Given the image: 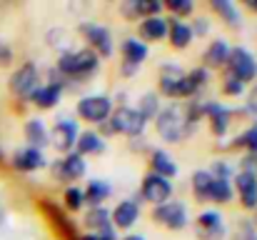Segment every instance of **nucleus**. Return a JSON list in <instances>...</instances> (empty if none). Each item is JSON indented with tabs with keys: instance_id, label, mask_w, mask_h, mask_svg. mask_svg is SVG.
Masks as SVG:
<instances>
[{
	"instance_id": "f257e3e1",
	"label": "nucleus",
	"mask_w": 257,
	"mask_h": 240,
	"mask_svg": "<svg viewBox=\"0 0 257 240\" xmlns=\"http://www.w3.org/2000/svg\"><path fill=\"white\" fill-rule=\"evenodd\" d=\"M53 65H55V68L60 70V75L65 78L68 93L85 88L87 83L95 80L100 75V70H102V60H100L92 50H87L85 45H83V48H70V50L60 53Z\"/></svg>"
},
{
	"instance_id": "f03ea898",
	"label": "nucleus",
	"mask_w": 257,
	"mask_h": 240,
	"mask_svg": "<svg viewBox=\"0 0 257 240\" xmlns=\"http://www.w3.org/2000/svg\"><path fill=\"white\" fill-rule=\"evenodd\" d=\"M153 128L165 145H182L197 133V128L185 120L180 103H163V110L153 120Z\"/></svg>"
},
{
	"instance_id": "7ed1b4c3",
	"label": "nucleus",
	"mask_w": 257,
	"mask_h": 240,
	"mask_svg": "<svg viewBox=\"0 0 257 240\" xmlns=\"http://www.w3.org/2000/svg\"><path fill=\"white\" fill-rule=\"evenodd\" d=\"M148 128H150V123L133 108V105H122V108H112V113H110V118L105 120V123H100L95 130L105 138V140H112V138H117V135H122V138H143L145 133H148Z\"/></svg>"
},
{
	"instance_id": "20e7f679",
	"label": "nucleus",
	"mask_w": 257,
	"mask_h": 240,
	"mask_svg": "<svg viewBox=\"0 0 257 240\" xmlns=\"http://www.w3.org/2000/svg\"><path fill=\"white\" fill-rule=\"evenodd\" d=\"M35 208L40 213V218L45 220L48 230L53 233L55 240H80V228L78 223L73 220V215H68L60 203H55L53 198H38L35 200Z\"/></svg>"
},
{
	"instance_id": "39448f33",
	"label": "nucleus",
	"mask_w": 257,
	"mask_h": 240,
	"mask_svg": "<svg viewBox=\"0 0 257 240\" xmlns=\"http://www.w3.org/2000/svg\"><path fill=\"white\" fill-rule=\"evenodd\" d=\"M112 98L107 93H85L75 100V120L85 123L87 128H97L112 113Z\"/></svg>"
},
{
	"instance_id": "423d86ee",
	"label": "nucleus",
	"mask_w": 257,
	"mask_h": 240,
	"mask_svg": "<svg viewBox=\"0 0 257 240\" xmlns=\"http://www.w3.org/2000/svg\"><path fill=\"white\" fill-rule=\"evenodd\" d=\"M150 220L158 228L168 230V233H182V230L190 228L192 215H190V205L185 200L172 198V200L158 205V208H150Z\"/></svg>"
},
{
	"instance_id": "0eeeda50",
	"label": "nucleus",
	"mask_w": 257,
	"mask_h": 240,
	"mask_svg": "<svg viewBox=\"0 0 257 240\" xmlns=\"http://www.w3.org/2000/svg\"><path fill=\"white\" fill-rule=\"evenodd\" d=\"M48 173L50 180L58 185H78L80 180L87 178V160L83 155H78L75 150L68 155H55L53 160H48Z\"/></svg>"
},
{
	"instance_id": "6e6552de",
	"label": "nucleus",
	"mask_w": 257,
	"mask_h": 240,
	"mask_svg": "<svg viewBox=\"0 0 257 240\" xmlns=\"http://www.w3.org/2000/svg\"><path fill=\"white\" fill-rule=\"evenodd\" d=\"M78 35L83 38L87 50H92L100 60H110L117 50L115 40H112V30L97 20H83L78 23Z\"/></svg>"
},
{
	"instance_id": "1a4fd4ad",
	"label": "nucleus",
	"mask_w": 257,
	"mask_h": 240,
	"mask_svg": "<svg viewBox=\"0 0 257 240\" xmlns=\"http://www.w3.org/2000/svg\"><path fill=\"white\" fill-rule=\"evenodd\" d=\"M185 68L177 60H165L158 68V95L170 103H182L187 100V88H185Z\"/></svg>"
},
{
	"instance_id": "9d476101",
	"label": "nucleus",
	"mask_w": 257,
	"mask_h": 240,
	"mask_svg": "<svg viewBox=\"0 0 257 240\" xmlns=\"http://www.w3.org/2000/svg\"><path fill=\"white\" fill-rule=\"evenodd\" d=\"M192 233L197 240H227L230 235V225L227 218L222 215L220 208H202L195 218H192Z\"/></svg>"
},
{
	"instance_id": "9b49d317",
	"label": "nucleus",
	"mask_w": 257,
	"mask_h": 240,
	"mask_svg": "<svg viewBox=\"0 0 257 240\" xmlns=\"http://www.w3.org/2000/svg\"><path fill=\"white\" fill-rule=\"evenodd\" d=\"M43 83V70L35 60H23L8 78V90L15 100L28 103V98L33 95V90Z\"/></svg>"
},
{
	"instance_id": "f8f14e48",
	"label": "nucleus",
	"mask_w": 257,
	"mask_h": 240,
	"mask_svg": "<svg viewBox=\"0 0 257 240\" xmlns=\"http://www.w3.org/2000/svg\"><path fill=\"white\" fill-rule=\"evenodd\" d=\"M205 123L215 143L230 138V130L235 123V105H227L215 98H205Z\"/></svg>"
},
{
	"instance_id": "ddd939ff",
	"label": "nucleus",
	"mask_w": 257,
	"mask_h": 240,
	"mask_svg": "<svg viewBox=\"0 0 257 240\" xmlns=\"http://www.w3.org/2000/svg\"><path fill=\"white\" fill-rule=\"evenodd\" d=\"M80 123L73 118V115H60L53 120V125H48V133H50V148L58 153V155H68L75 150V143H78V135H80Z\"/></svg>"
},
{
	"instance_id": "4468645a",
	"label": "nucleus",
	"mask_w": 257,
	"mask_h": 240,
	"mask_svg": "<svg viewBox=\"0 0 257 240\" xmlns=\"http://www.w3.org/2000/svg\"><path fill=\"white\" fill-rule=\"evenodd\" d=\"M222 73L237 78L242 85H247V88L255 85L257 83V55L250 48H245V45H232V48H230L227 65H225Z\"/></svg>"
},
{
	"instance_id": "2eb2a0df",
	"label": "nucleus",
	"mask_w": 257,
	"mask_h": 240,
	"mask_svg": "<svg viewBox=\"0 0 257 240\" xmlns=\"http://www.w3.org/2000/svg\"><path fill=\"white\" fill-rule=\"evenodd\" d=\"M138 198H140V203L158 208V205L175 198V183L168 178L155 175V173H145L143 180H140V188H138Z\"/></svg>"
},
{
	"instance_id": "dca6fc26",
	"label": "nucleus",
	"mask_w": 257,
	"mask_h": 240,
	"mask_svg": "<svg viewBox=\"0 0 257 240\" xmlns=\"http://www.w3.org/2000/svg\"><path fill=\"white\" fill-rule=\"evenodd\" d=\"M140 218H143V203L138 195H127V198L117 200L110 210V223L120 235L133 233V228L140 223Z\"/></svg>"
},
{
	"instance_id": "f3484780",
	"label": "nucleus",
	"mask_w": 257,
	"mask_h": 240,
	"mask_svg": "<svg viewBox=\"0 0 257 240\" xmlns=\"http://www.w3.org/2000/svg\"><path fill=\"white\" fill-rule=\"evenodd\" d=\"M8 168L20 173V175H33L48 168V155L43 150H35L30 145H23L18 150H13V155L8 158Z\"/></svg>"
},
{
	"instance_id": "a211bd4d",
	"label": "nucleus",
	"mask_w": 257,
	"mask_h": 240,
	"mask_svg": "<svg viewBox=\"0 0 257 240\" xmlns=\"http://www.w3.org/2000/svg\"><path fill=\"white\" fill-rule=\"evenodd\" d=\"M230 48H232V43L227 38H212V40H207L205 50L200 53V65L205 70H210V73H217V70L222 73L225 65H227V58H230Z\"/></svg>"
},
{
	"instance_id": "6ab92c4d",
	"label": "nucleus",
	"mask_w": 257,
	"mask_h": 240,
	"mask_svg": "<svg viewBox=\"0 0 257 240\" xmlns=\"http://www.w3.org/2000/svg\"><path fill=\"white\" fill-rule=\"evenodd\" d=\"M215 150L217 153H247V150H257V118L252 123H247L237 135L232 138H225V140H217L215 143Z\"/></svg>"
},
{
	"instance_id": "aec40b11",
	"label": "nucleus",
	"mask_w": 257,
	"mask_h": 240,
	"mask_svg": "<svg viewBox=\"0 0 257 240\" xmlns=\"http://www.w3.org/2000/svg\"><path fill=\"white\" fill-rule=\"evenodd\" d=\"M232 190H235V200L245 213H255L257 210V175L250 173H235L232 175Z\"/></svg>"
},
{
	"instance_id": "412c9836",
	"label": "nucleus",
	"mask_w": 257,
	"mask_h": 240,
	"mask_svg": "<svg viewBox=\"0 0 257 240\" xmlns=\"http://www.w3.org/2000/svg\"><path fill=\"white\" fill-rule=\"evenodd\" d=\"M145 160H148V173H155V175L168 178V180L175 183V178L180 173V165H177V160H175V155H172L170 150H165V148H150Z\"/></svg>"
},
{
	"instance_id": "4be33fe9",
	"label": "nucleus",
	"mask_w": 257,
	"mask_h": 240,
	"mask_svg": "<svg viewBox=\"0 0 257 240\" xmlns=\"http://www.w3.org/2000/svg\"><path fill=\"white\" fill-rule=\"evenodd\" d=\"M138 40H143L148 48L165 43L168 40V15H153V18H143L138 23Z\"/></svg>"
},
{
	"instance_id": "5701e85b",
	"label": "nucleus",
	"mask_w": 257,
	"mask_h": 240,
	"mask_svg": "<svg viewBox=\"0 0 257 240\" xmlns=\"http://www.w3.org/2000/svg\"><path fill=\"white\" fill-rule=\"evenodd\" d=\"M63 98H65V90H63L60 85L40 83V85L33 90V95L28 98V105L35 108V110H40V113H48V110H55V108L63 103Z\"/></svg>"
},
{
	"instance_id": "b1692460",
	"label": "nucleus",
	"mask_w": 257,
	"mask_h": 240,
	"mask_svg": "<svg viewBox=\"0 0 257 240\" xmlns=\"http://www.w3.org/2000/svg\"><path fill=\"white\" fill-rule=\"evenodd\" d=\"M207 8L217 20H222L225 28H230V30H242L245 28V15H242V8L237 3H232V0H210Z\"/></svg>"
},
{
	"instance_id": "393cba45",
	"label": "nucleus",
	"mask_w": 257,
	"mask_h": 240,
	"mask_svg": "<svg viewBox=\"0 0 257 240\" xmlns=\"http://www.w3.org/2000/svg\"><path fill=\"white\" fill-rule=\"evenodd\" d=\"M23 140H25V145H30V148L45 153V148H50L48 123H45L40 115H28L25 123H23Z\"/></svg>"
},
{
	"instance_id": "a878e982",
	"label": "nucleus",
	"mask_w": 257,
	"mask_h": 240,
	"mask_svg": "<svg viewBox=\"0 0 257 240\" xmlns=\"http://www.w3.org/2000/svg\"><path fill=\"white\" fill-rule=\"evenodd\" d=\"M105 150H107V140H105L95 128H83V130H80L78 143H75V153H78V155H83L85 160H90V158H100Z\"/></svg>"
},
{
	"instance_id": "bb28decb",
	"label": "nucleus",
	"mask_w": 257,
	"mask_h": 240,
	"mask_svg": "<svg viewBox=\"0 0 257 240\" xmlns=\"http://www.w3.org/2000/svg\"><path fill=\"white\" fill-rule=\"evenodd\" d=\"M115 188L112 183H107L105 178H90L83 185V195H85V208H100L112 198Z\"/></svg>"
},
{
	"instance_id": "cd10ccee",
	"label": "nucleus",
	"mask_w": 257,
	"mask_h": 240,
	"mask_svg": "<svg viewBox=\"0 0 257 240\" xmlns=\"http://www.w3.org/2000/svg\"><path fill=\"white\" fill-rule=\"evenodd\" d=\"M120 60H125V63H133V65H138V68H143L145 65V60L150 58V48L143 43V40H138L135 35H127V38H122V43H120Z\"/></svg>"
},
{
	"instance_id": "c85d7f7f",
	"label": "nucleus",
	"mask_w": 257,
	"mask_h": 240,
	"mask_svg": "<svg viewBox=\"0 0 257 240\" xmlns=\"http://www.w3.org/2000/svg\"><path fill=\"white\" fill-rule=\"evenodd\" d=\"M165 43L170 45L172 50H177V53L187 50V48L195 43V38H192V33H190V25H187L185 20L168 18V40H165Z\"/></svg>"
},
{
	"instance_id": "c756f323",
	"label": "nucleus",
	"mask_w": 257,
	"mask_h": 240,
	"mask_svg": "<svg viewBox=\"0 0 257 240\" xmlns=\"http://www.w3.org/2000/svg\"><path fill=\"white\" fill-rule=\"evenodd\" d=\"M210 185H212V175L205 168L192 170V175H190V193H192V200L197 205H202V208L210 205Z\"/></svg>"
},
{
	"instance_id": "7c9ffc66",
	"label": "nucleus",
	"mask_w": 257,
	"mask_h": 240,
	"mask_svg": "<svg viewBox=\"0 0 257 240\" xmlns=\"http://www.w3.org/2000/svg\"><path fill=\"white\" fill-rule=\"evenodd\" d=\"M212 83V73L205 70L202 65H195L185 73V88H187V100L190 98H205V90Z\"/></svg>"
},
{
	"instance_id": "2f4dec72",
	"label": "nucleus",
	"mask_w": 257,
	"mask_h": 240,
	"mask_svg": "<svg viewBox=\"0 0 257 240\" xmlns=\"http://www.w3.org/2000/svg\"><path fill=\"white\" fill-rule=\"evenodd\" d=\"M80 225L85 228L83 233H102L105 228H110V208L107 205H100V208H85L80 213Z\"/></svg>"
},
{
	"instance_id": "473e14b6",
	"label": "nucleus",
	"mask_w": 257,
	"mask_h": 240,
	"mask_svg": "<svg viewBox=\"0 0 257 240\" xmlns=\"http://www.w3.org/2000/svg\"><path fill=\"white\" fill-rule=\"evenodd\" d=\"M133 108H135V110H138V113L153 125V120H155L158 113L163 110V98H160L155 90H145V93L138 98V103H135Z\"/></svg>"
},
{
	"instance_id": "72a5a7b5",
	"label": "nucleus",
	"mask_w": 257,
	"mask_h": 240,
	"mask_svg": "<svg viewBox=\"0 0 257 240\" xmlns=\"http://www.w3.org/2000/svg\"><path fill=\"white\" fill-rule=\"evenodd\" d=\"M60 208L68 215H80L85 210V195H83V185H65L63 188V198H60Z\"/></svg>"
},
{
	"instance_id": "f704fd0d",
	"label": "nucleus",
	"mask_w": 257,
	"mask_h": 240,
	"mask_svg": "<svg viewBox=\"0 0 257 240\" xmlns=\"http://www.w3.org/2000/svg\"><path fill=\"white\" fill-rule=\"evenodd\" d=\"M235 200V190H232V183L230 180H217L212 178V185H210V208H225Z\"/></svg>"
},
{
	"instance_id": "c9c22d12",
	"label": "nucleus",
	"mask_w": 257,
	"mask_h": 240,
	"mask_svg": "<svg viewBox=\"0 0 257 240\" xmlns=\"http://www.w3.org/2000/svg\"><path fill=\"white\" fill-rule=\"evenodd\" d=\"M195 10H197L195 0H168V3H163V13H165L168 18L185 20V23H187V18L195 15Z\"/></svg>"
},
{
	"instance_id": "e433bc0d",
	"label": "nucleus",
	"mask_w": 257,
	"mask_h": 240,
	"mask_svg": "<svg viewBox=\"0 0 257 240\" xmlns=\"http://www.w3.org/2000/svg\"><path fill=\"white\" fill-rule=\"evenodd\" d=\"M182 115L190 125L200 128V123H205V98H190V100H182Z\"/></svg>"
},
{
	"instance_id": "4c0bfd02",
	"label": "nucleus",
	"mask_w": 257,
	"mask_h": 240,
	"mask_svg": "<svg viewBox=\"0 0 257 240\" xmlns=\"http://www.w3.org/2000/svg\"><path fill=\"white\" fill-rule=\"evenodd\" d=\"M212 178H217V180H230L232 183V175L237 173L235 170V163L227 158V155H217V158H212V163L205 168Z\"/></svg>"
},
{
	"instance_id": "58836bf2",
	"label": "nucleus",
	"mask_w": 257,
	"mask_h": 240,
	"mask_svg": "<svg viewBox=\"0 0 257 240\" xmlns=\"http://www.w3.org/2000/svg\"><path fill=\"white\" fill-rule=\"evenodd\" d=\"M237 118H242V120H247V123H252L257 118V83L247 88L245 103L235 108V120H237Z\"/></svg>"
},
{
	"instance_id": "ea45409f",
	"label": "nucleus",
	"mask_w": 257,
	"mask_h": 240,
	"mask_svg": "<svg viewBox=\"0 0 257 240\" xmlns=\"http://www.w3.org/2000/svg\"><path fill=\"white\" fill-rule=\"evenodd\" d=\"M45 45L55 48V53L60 55V53H65V50L73 48V40H70V33L65 28H50L45 33Z\"/></svg>"
},
{
	"instance_id": "a19ab883",
	"label": "nucleus",
	"mask_w": 257,
	"mask_h": 240,
	"mask_svg": "<svg viewBox=\"0 0 257 240\" xmlns=\"http://www.w3.org/2000/svg\"><path fill=\"white\" fill-rule=\"evenodd\" d=\"M227 240H257V228L255 223H252V218H237L235 220V225H232V230H230V235Z\"/></svg>"
},
{
	"instance_id": "79ce46f5",
	"label": "nucleus",
	"mask_w": 257,
	"mask_h": 240,
	"mask_svg": "<svg viewBox=\"0 0 257 240\" xmlns=\"http://www.w3.org/2000/svg\"><path fill=\"white\" fill-rule=\"evenodd\" d=\"M187 25H190V33H192V38H195V40H205V38H210V35H212V18H210V15L195 13V15H192V20H190Z\"/></svg>"
},
{
	"instance_id": "37998d69",
	"label": "nucleus",
	"mask_w": 257,
	"mask_h": 240,
	"mask_svg": "<svg viewBox=\"0 0 257 240\" xmlns=\"http://www.w3.org/2000/svg\"><path fill=\"white\" fill-rule=\"evenodd\" d=\"M220 93H222L225 98H230V100H237V98H245L247 85H242L237 78H232V75L222 73V80H220Z\"/></svg>"
},
{
	"instance_id": "c03bdc74",
	"label": "nucleus",
	"mask_w": 257,
	"mask_h": 240,
	"mask_svg": "<svg viewBox=\"0 0 257 240\" xmlns=\"http://www.w3.org/2000/svg\"><path fill=\"white\" fill-rule=\"evenodd\" d=\"M117 15L125 23H140V10H138V0H120L117 3Z\"/></svg>"
},
{
	"instance_id": "a18cd8bd",
	"label": "nucleus",
	"mask_w": 257,
	"mask_h": 240,
	"mask_svg": "<svg viewBox=\"0 0 257 240\" xmlns=\"http://www.w3.org/2000/svg\"><path fill=\"white\" fill-rule=\"evenodd\" d=\"M235 170H240V173H250V175H257V150L240 153V158L235 160Z\"/></svg>"
},
{
	"instance_id": "49530a36",
	"label": "nucleus",
	"mask_w": 257,
	"mask_h": 240,
	"mask_svg": "<svg viewBox=\"0 0 257 240\" xmlns=\"http://www.w3.org/2000/svg\"><path fill=\"white\" fill-rule=\"evenodd\" d=\"M138 10H140V20L153 18V15H165L160 0H138Z\"/></svg>"
},
{
	"instance_id": "de8ad7c7",
	"label": "nucleus",
	"mask_w": 257,
	"mask_h": 240,
	"mask_svg": "<svg viewBox=\"0 0 257 240\" xmlns=\"http://www.w3.org/2000/svg\"><path fill=\"white\" fill-rule=\"evenodd\" d=\"M15 63V48L0 38V68H10Z\"/></svg>"
},
{
	"instance_id": "09e8293b",
	"label": "nucleus",
	"mask_w": 257,
	"mask_h": 240,
	"mask_svg": "<svg viewBox=\"0 0 257 240\" xmlns=\"http://www.w3.org/2000/svg\"><path fill=\"white\" fill-rule=\"evenodd\" d=\"M153 145L148 143V138L143 135V138H130L127 140V150L130 153H135V155H148V150H150Z\"/></svg>"
},
{
	"instance_id": "8fccbe9b",
	"label": "nucleus",
	"mask_w": 257,
	"mask_h": 240,
	"mask_svg": "<svg viewBox=\"0 0 257 240\" xmlns=\"http://www.w3.org/2000/svg\"><path fill=\"white\" fill-rule=\"evenodd\" d=\"M120 238V233L110 225V228H105L102 233H80V240H117Z\"/></svg>"
},
{
	"instance_id": "3c124183",
	"label": "nucleus",
	"mask_w": 257,
	"mask_h": 240,
	"mask_svg": "<svg viewBox=\"0 0 257 240\" xmlns=\"http://www.w3.org/2000/svg\"><path fill=\"white\" fill-rule=\"evenodd\" d=\"M117 75L122 80H133L140 75V68L138 65H133V63H125V60H120L117 63Z\"/></svg>"
},
{
	"instance_id": "603ef678",
	"label": "nucleus",
	"mask_w": 257,
	"mask_h": 240,
	"mask_svg": "<svg viewBox=\"0 0 257 240\" xmlns=\"http://www.w3.org/2000/svg\"><path fill=\"white\" fill-rule=\"evenodd\" d=\"M117 240H148L143 233H125V235H120Z\"/></svg>"
},
{
	"instance_id": "864d4df0",
	"label": "nucleus",
	"mask_w": 257,
	"mask_h": 240,
	"mask_svg": "<svg viewBox=\"0 0 257 240\" xmlns=\"http://www.w3.org/2000/svg\"><path fill=\"white\" fill-rule=\"evenodd\" d=\"M240 8H245V10H250V13H255L257 15V0H245Z\"/></svg>"
},
{
	"instance_id": "5fc2aeb1",
	"label": "nucleus",
	"mask_w": 257,
	"mask_h": 240,
	"mask_svg": "<svg viewBox=\"0 0 257 240\" xmlns=\"http://www.w3.org/2000/svg\"><path fill=\"white\" fill-rule=\"evenodd\" d=\"M8 163V158H5V150H3V145H0V165H5Z\"/></svg>"
},
{
	"instance_id": "6e6d98bb",
	"label": "nucleus",
	"mask_w": 257,
	"mask_h": 240,
	"mask_svg": "<svg viewBox=\"0 0 257 240\" xmlns=\"http://www.w3.org/2000/svg\"><path fill=\"white\" fill-rule=\"evenodd\" d=\"M3 223H5V213H3V208H0V228H3Z\"/></svg>"
},
{
	"instance_id": "4d7b16f0",
	"label": "nucleus",
	"mask_w": 257,
	"mask_h": 240,
	"mask_svg": "<svg viewBox=\"0 0 257 240\" xmlns=\"http://www.w3.org/2000/svg\"><path fill=\"white\" fill-rule=\"evenodd\" d=\"M252 223H255V228H257V210H255V220H252Z\"/></svg>"
}]
</instances>
